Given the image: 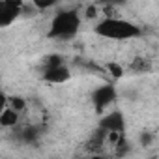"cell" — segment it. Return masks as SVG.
Segmentation results:
<instances>
[{
    "mask_svg": "<svg viewBox=\"0 0 159 159\" xmlns=\"http://www.w3.org/2000/svg\"><path fill=\"white\" fill-rule=\"evenodd\" d=\"M96 34L105 39H112V41H127V39H135L142 36V30L133 21L107 15L96 25Z\"/></svg>",
    "mask_w": 159,
    "mask_h": 159,
    "instance_id": "6da1fadb",
    "label": "cell"
},
{
    "mask_svg": "<svg viewBox=\"0 0 159 159\" xmlns=\"http://www.w3.org/2000/svg\"><path fill=\"white\" fill-rule=\"evenodd\" d=\"M90 159H111V157H107V155H99V153H96L94 157H90Z\"/></svg>",
    "mask_w": 159,
    "mask_h": 159,
    "instance_id": "8fae6325",
    "label": "cell"
},
{
    "mask_svg": "<svg viewBox=\"0 0 159 159\" xmlns=\"http://www.w3.org/2000/svg\"><path fill=\"white\" fill-rule=\"evenodd\" d=\"M114 101H116V88L112 84H101L92 92V103L98 111L107 109Z\"/></svg>",
    "mask_w": 159,
    "mask_h": 159,
    "instance_id": "5b68a950",
    "label": "cell"
},
{
    "mask_svg": "<svg viewBox=\"0 0 159 159\" xmlns=\"http://www.w3.org/2000/svg\"><path fill=\"white\" fill-rule=\"evenodd\" d=\"M19 120H21V114L15 112V111H11V109L8 107L2 114H0V127L11 129V127H15V125L19 124Z\"/></svg>",
    "mask_w": 159,
    "mask_h": 159,
    "instance_id": "52a82bcc",
    "label": "cell"
},
{
    "mask_svg": "<svg viewBox=\"0 0 159 159\" xmlns=\"http://www.w3.org/2000/svg\"><path fill=\"white\" fill-rule=\"evenodd\" d=\"M41 79L45 83H51V84H64L71 79V71H69V67L64 64V60L60 56H54V58H51L47 62Z\"/></svg>",
    "mask_w": 159,
    "mask_h": 159,
    "instance_id": "3957f363",
    "label": "cell"
},
{
    "mask_svg": "<svg viewBox=\"0 0 159 159\" xmlns=\"http://www.w3.org/2000/svg\"><path fill=\"white\" fill-rule=\"evenodd\" d=\"M23 2L17 0H0V28L13 25L23 13Z\"/></svg>",
    "mask_w": 159,
    "mask_h": 159,
    "instance_id": "277c9868",
    "label": "cell"
},
{
    "mask_svg": "<svg viewBox=\"0 0 159 159\" xmlns=\"http://www.w3.org/2000/svg\"><path fill=\"white\" fill-rule=\"evenodd\" d=\"M99 129L105 133H124L125 129V118L120 111H112L105 114L99 122Z\"/></svg>",
    "mask_w": 159,
    "mask_h": 159,
    "instance_id": "8992f818",
    "label": "cell"
},
{
    "mask_svg": "<svg viewBox=\"0 0 159 159\" xmlns=\"http://www.w3.org/2000/svg\"><path fill=\"white\" fill-rule=\"evenodd\" d=\"M8 109V94L4 90H0V114Z\"/></svg>",
    "mask_w": 159,
    "mask_h": 159,
    "instance_id": "30bf717a",
    "label": "cell"
},
{
    "mask_svg": "<svg viewBox=\"0 0 159 159\" xmlns=\"http://www.w3.org/2000/svg\"><path fill=\"white\" fill-rule=\"evenodd\" d=\"M79 28H81V15H79V11L64 10V11H58L52 17L47 36L51 39L69 41V39H73L79 34Z\"/></svg>",
    "mask_w": 159,
    "mask_h": 159,
    "instance_id": "7a4b0ae2",
    "label": "cell"
},
{
    "mask_svg": "<svg viewBox=\"0 0 159 159\" xmlns=\"http://www.w3.org/2000/svg\"><path fill=\"white\" fill-rule=\"evenodd\" d=\"M107 69H109V73H111L114 79H120V77L124 75V69H122L116 62H109V64H107Z\"/></svg>",
    "mask_w": 159,
    "mask_h": 159,
    "instance_id": "9c48e42d",
    "label": "cell"
},
{
    "mask_svg": "<svg viewBox=\"0 0 159 159\" xmlns=\"http://www.w3.org/2000/svg\"><path fill=\"white\" fill-rule=\"evenodd\" d=\"M8 107L11 109V111H15V112H23L25 109H26V101L23 99V98H19V96H8Z\"/></svg>",
    "mask_w": 159,
    "mask_h": 159,
    "instance_id": "ba28073f",
    "label": "cell"
}]
</instances>
